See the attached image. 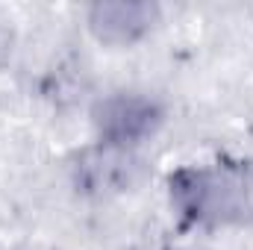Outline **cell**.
<instances>
[{
    "mask_svg": "<svg viewBox=\"0 0 253 250\" xmlns=\"http://www.w3.org/2000/svg\"><path fill=\"white\" fill-rule=\"evenodd\" d=\"M174 215L197 230H253V159L221 156L168 174Z\"/></svg>",
    "mask_w": 253,
    "mask_h": 250,
    "instance_id": "obj_1",
    "label": "cell"
},
{
    "mask_svg": "<svg viewBox=\"0 0 253 250\" xmlns=\"http://www.w3.org/2000/svg\"><path fill=\"white\" fill-rule=\"evenodd\" d=\"M162 21L159 3L150 0H97L85 9V30L106 47H132Z\"/></svg>",
    "mask_w": 253,
    "mask_h": 250,
    "instance_id": "obj_4",
    "label": "cell"
},
{
    "mask_svg": "<svg viewBox=\"0 0 253 250\" xmlns=\"http://www.w3.org/2000/svg\"><path fill=\"white\" fill-rule=\"evenodd\" d=\"M147 159L138 150L91 141L68 159V183L85 200H112L132 194L147 180Z\"/></svg>",
    "mask_w": 253,
    "mask_h": 250,
    "instance_id": "obj_2",
    "label": "cell"
},
{
    "mask_svg": "<svg viewBox=\"0 0 253 250\" xmlns=\"http://www.w3.org/2000/svg\"><path fill=\"white\" fill-rule=\"evenodd\" d=\"M174 250H189V248H174Z\"/></svg>",
    "mask_w": 253,
    "mask_h": 250,
    "instance_id": "obj_6",
    "label": "cell"
},
{
    "mask_svg": "<svg viewBox=\"0 0 253 250\" xmlns=\"http://www.w3.org/2000/svg\"><path fill=\"white\" fill-rule=\"evenodd\" d=\"M88 118L97 141L138 150L162 129L168 109L147 91H109L91 103Z\"/></svg>",
    "mask_w": 253,
    "mask_h": 250,
    "instance_id": "obj_3",
    "label": "cell"
},
{
    "mask_svg": "<svg viewBox=\"0 0 253 250\" xmlns=\"http://www.w3.org/2000/svg\"><path fill=\"white\" fill-rule=\"evenodd\" d=\"M9 53H12V30H9V24L0 18V62H3Z\"/></svg>",
    "mask_w": 253,
    "mask_h": 250,
    "instance_id": "obj_5",
    "label": "cell"
}]
</instances>
